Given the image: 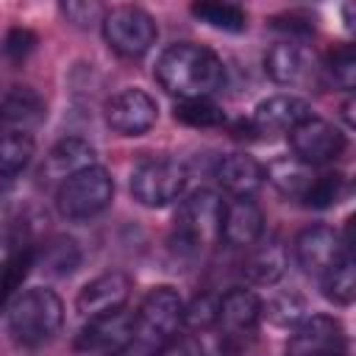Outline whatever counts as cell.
Instances as JSON below:
<instances>
[{"label":"cell","instance_id":"cell-1","mask_svg":"<svg viewBox=\"0 0 356 356\" xmlns=\"http://www.w3.org/2000/svg\"><path fill=\"white\" fill-rule=\"evenodd\" d=\"M156 81L178 100H203L222 86L225 67L214 50L195 42H178L159 56Z\"/></svg>","mask_w":356,"mask_h":356},{"label":"cell","instance_id":"cell-2","mask_svg":"<svg viewBox=\"0 0 356 356\" xmlns=\"http://www.w3.org/2000/svg\"><path fill=\"white\" fill-rule=\"evenodd\" d=\"M222 203L225 200L211 189H197L181 200L172 217V248L181 256H203L220 242Z\"/></svg>","mask_w":356,"mask_h":356},{"label":"cell","instance_id":"cell-3","mask_svg":"<svg viewBox=\"0 0 356 356\" xmlns=\"http://www.w3.org/2000/svg\"><path fill=\"white\" fill-rule=\"evenodd\" d=\"M64 323V303L53 289L31 286L8 303V331L14 342L39 348L50 342Z\"/></svg>","mask_w":356,"mask_h":356},{"label":"cell","instance_id":"cell-4","mask_svg":"<svg viewBox=\"0 0 356 356\" xmlns=\"http://www.w3.org/2000/svg\"><path fill=\"white\" fill-rule=\"evenodd\" d=\"M261 300L253 289L234 286L220 295L214 328L220 334V356H248L256 345V331L261 323Z\"/></svg>","mask_w":356,"mask_h":356},{"label":"cell","instance_id":"cell-5","mask_svg":"<svg viewBox=\"0 0 356 356\" xmlns=\"http://www.w3.org/2000/svg\"><path fill=\"white\" fill-rule=\"evenodd\" d=\"M111 200H114V181L100 164L75 172L56 189L58 214L72 222H83L103 214L111 206Z\"/></svg>","mask_w":356,"mask_h":356},{"label":"cell","instance_id":"cell-6","mask_svg":"<svg viewBox=\"0 0 356 356\" xmlns=\"http://www.w3.org/2000/svg\"><path fill=\"white\" fill-rule=\"evenodd\" d=\"M100 28H103L106 44L117 56H122V58H139V56H145L156 44V36H159L156 19L145 8H136V6L108 8L103 14Z\"/></svg>","mask_w":356,"mask_h":356},{"label":"cell","instance_id":"cell-7","mask_svg":"<svg viewBox=\"0 0 356 356\" xmlns=\"http://www.w3.org/2000/svg\"><path fill=\"white\" fill-rule=\"evenodd\" d=\"M186 167L175 159H147L131 172V195L147 209H161L184 195Z\"/></svg>","mask_w":356,"mask_h":356},{"label":"cell","instance_id":"cell-8","mask_svg":"<svg viewBox=\"0 0 356 356\" xmlns=\"http://www.w3.org/2000/svg\"><path fill=\"white\" fill-rule=\"evenodd\" d=\"M134 339V314L125 309L89 317L78 337L75 350L81 356H120Z\"/></svg>","mask_w":356,"mask_h":356},{"label":"cell","instance_id":"cell-9","mask_svg":"<svg viewBox=\"0 0 356 356\" xmlns=\"http://www.w3.org/2000/svg\"><path fill=\"white\" fill-rule=\"evenodd\" d=\"M345 256H353L350 253V236H342L328 225L303 228L295 239V261L312 278H323Z\"/></svg>","mask_w":356,"mask_h":356},{"label":"cell","instance_id":"cell-10","mask_svg":"<svg viewBox=\"0 0 356 356\" xmlns=\"http://www.w3.org/2000/svg\"><path fill=\"white\" fill-rule=\"evenodd\" d=\"M286 136H289L292 159H298L300 164L314 167V170L337 161L345 153V136L339 134V128L314 114L309 120H303L298 128H292Z\"/></svg>","mask_w":356,"mask_h":356},{"label":"cell","instance_id":"cell-11","mask_svg":"<svg viewBox=\"0 0 356 356\" xmlns=\"http://www.w3.org/2000/svg\"><path fill=\"white\" fill-rule=\"evenodd\" d=\"M286 356H348L342 323L328 314L300 320L286 342Z\"/></svg>","mask_w":356,"mask_h":356},{"label":"cell","instance_id":"cell-12","mask_svg":"<svg viewBox=\"0 0 356 356\" xmlns=\"http://www.w3.org/2000/svg\"><path fill=\"white\" fill-rule=\"evenodd\" d=\"M159 106L145 89H122L106 103V122L120 136H142L156 125Z\"/></svg>","mask_w":356,"mask_h":356},{"label":"cell","instance_id":"cell-13","mask_svg":"<svg viewBox=\"0 0 356 356\" xmlns=\"http://www.w3.org/2000/svg\"><path fill=\"white\" fill-rule=\"evenodd\" d=\"M267 75L281 86H309L320 75V64L312 50L298 42H278L264 56Z\"/></svg>","mask_w":356,"mask_h":356},{"label":"cell","instance_id":"cell-14","mask_svg":"<svg viewBox=\"0 0 356 356\" xmlns=\"http://www.w3.org/2000/svg\"><path fill=\"white\" fill-rule=\"evenodd\" d=\"M309 117H312V106L306 100L295 95H273L256 106L250 117V128L261 136H275V134H289Z\"/></svg>","mask_w":356,"mask_h":356},{"label":"cell","instance_id":"cell-15","mask_svg":"<svg viewBox=\"0 0 356 356\" xmlns=\"http://www.w3.org/2000/svg\"><path fill=\"white\" fill-rule=\"evenodd\" d=\"M95 147L81 139V136H67L61 142H56L50 147V153L44 156V164L39 170V178L42 184L47 186H61L67 178H72L75 172L86 170V167H95Z\"/></svg>","mask_w":356,"mask_h":356},{"label":"cell","instance_id":"cell-16","mask_svg":"<svg viewBox=\"0 0 356 356\" xmlns=\"http://www.w3.org/2000/svg\"><path fill=\"white\" fill-rule=\"evenodd\" d=\"M264 236V214L253 197H231L222 203L220 239L234 248H250Z\"/></svg>","mask_w":356,"mask_h":356},{"label":"cell","instance_id":"cell-17","mask_svg":"<svg viewBox=\"0 0 356 356\" xmlns=\"http://www.w3.org/2000/svg\"><path fill=\"white\" fill-rule=\"evenodd\" d=\"M131 295V278L125 273H103L92 281H86L78 292V312L89 320V317H97V314H106V312H117V309H125V300Z\"/></svg>","mask_w":356,"mask_h":356},{"label":"cell","instance_id":"cell-18","mask_svg":"<svg viewBox=\"0 0 356 356\" xmlns=\"http://www.w3.org/2000/svg\"><path fill=\"white\" fill-rule=\"evenodd\" d=\"M214 175L231 197H253L261 189V184L267 181L264 164H259L248 153H231V156L220 159Z\"/></svg>","mask_w":356,"mask_h":356},{"label":"cell","instance_id":"cell-19","mask_svg":"<svg viewBox=\"0 0 356 356\" xmlns=\"http://www.w3.org/2000/svg\"><path fill=\"white\" fill-rule=\"evenodd\" d=\"M44 120V100L31 86H14L0 103V125L31 131Z\"/></svg>","mask_w":356,"mask_h":356},{"label":"cell","instance_id":"cell-20","mask_svg":"<svg viewBox=\"0 0 356 356\" xmlns=\"http://www.w3.org/2000/svg\"><path fill=\"white\" fill-rule=\"evenodd\" d=\"M248 250L250 253H248L245 267H242V273H245L248 281L261 284V286H270V284H275L284 275V270H286V253H284V248L278 242L259 239Z\"/></svg>","mask_w":356,"mask_h":356},{"label":"cell","instance_id":"cell-21","mask_svg":"<svg viewBox=\"0 0 356 356\" xmlns=\"http://www.w3.org/2000/svg\"><path fill=\"white\" fill-rule=\"evenodd\" d=\"M264 175H267V181H270L281 195L295 197V200H303V195H306V189L312 186L317 170L300 164V161L292 159V156H284V159H275L270 167H264Z\"/></svg>","mask_w":356,"mask_h":356},{"label":"cell","instance_id":"cell-22","mask_svg":"<svg viewBox=\"0 0 356 356\" xmlns=\"http://www.w3.org/2000/svg\"><path fill=\"white\" fill-rule=\"evenodd\" d=\"M33 134L19 131V128H6L0 125V178H14L19 175L28 161L33 159Z\"/></svg>","mask_w":356,"mask_h":356},{"label":"cell","instance_id":"cell-23","mask_svg":"<svg viewBox=\"0 0 356 356\" xmlns=\"http://www.w3.org/2000/svg\"><path fill=\"white\" fill-rule=\"evenodd\" d=\"M192 17L228 33H239L248 28V14L236 3H217V0H203L192 6Z\"/></svg>","mask_w":356,"mask_h":356},{"label":"cell","instance_id":"cell-24","mask_svg":"<svg viewBox=\"0 0 356 356\" xmlns=\"http://www.w3.org/2000/svg\"><path fill=\"white\" fill-rule=\"evenodd\" d=\"M33 256H39L42 264H44V270H50L56 275H67V273H72L81 264V248L70 236H50L42 245L39 253L33 250Z\"/></svg>","mask_w":356,"mask_h":356},{"label":"cell","instance_id":"cell-25","mask_svg":"<svg viewBox=\"0 0 356 356\" xmlns=\"http://www.w3.org/2000/svg\"><path fill=\"white\" fill-rule=\"evenodd\" d=\"M325 300L334 306H350L356 295V275H353V256H345L339 264H334L323 278H320Z\"/></svg>","mask_w":356,"mask_h":356},{"label":"cell","instance_id":"cell-26","mask_svg":"<svg viewBox=\"0 0 356 356\" xmlns=\"http://www.w3.org/2000/svg\"><path fill=\"white\" fill-rule=\"evenodd\" d=\"M320 72L337 86L350 92L356 83V56H353V44H339L328 53V58L320 64Z\"/></svg>","mask_w":356,"mask_h":356},{"label":"cell","instance_id":"cell-27","mask_svg":"<svg viewBox=\"0 0 356 356\" xmlns=\"http://www.w3.org/2000/svg\"><path fill=\"white\" fill-rule=\"evenodd\" d=\"M175 120L189 128H214L225 122V114L211 97H203V100H178Z\"/></svg>","mask_w":356,"mask_h":356},{"label":"cell","instance_id":"cell-28","mask_svg":"<svg viewBox=\"0 0 356 356\" xmlns=\"http://www.w3.org/2000/svg\"><path fill=\"white\" fill-rule=\"evenodd\" d=\"M342 192H345V178L339 172H317L300 203L309 209H328L339 203Z\"/></svg>","mask_w":356,"mask_h":356},{"label":"cell","instance_id":"cell-29","mask_svg":"<svg viewBox=\"0 0 356 356\" xmlns=\"http://www.w3.org/2000/svg\"><path fill=\"white\" fill-rule=\"evenodd\" d=\"M217 306H220V298L217 295H200L195 298L189 306H184V325L189 328H214V320H217Z\"/></svg>","mask_w":356,"mask_h":356},{"label":"cell","instance_id":"cell-30","mask_svg":"<svg viewBox=\"0 0 356 356\" xmlns=\"http://www.w3.org/2000/svg\"><path fill=\"white\" fill-rule=\"evenodd\" d=\"M58 11L67 17V22H72L78 28H89L92 22H103V14H106V8L97 3H61Z\"/></svg>","mask_w":356,"mask_h":356},{"label":"cell","instance_id":"cell-31","mask_svg":"<svg viewBox=\"0 0 356 356\" xmlns=\"http://www.w3.org/2000/svg\"><path fill=\"white\" fill-rule=\"evenodd\" d=\"M270 25L278 28V31H286L292 36H309L314 31V17H309L303 11H284V14L273 17Z\"/></svg>","mask_w":356,"mask_h":356},{"label":"cell","instance_id":"cell-32","mask_svg":"<svg viewBox=\"0 0 356 356\" xmlns=\"http://www.w3.org/2000/svg\"><path fill=\"white\" fill-rule=\"evenodd\" d=\"M33 44H36V33L33 31H28V28H11L8 33H6V56L8 58H14V61H19V58H25L31 50H33Z\"/></svg>","mask_w":356,"mask_h":356},{"label":"cell","instance_id":"cell-33","mask_svg":"<svg viewBox=\"0 0 356 356\" xmlns=\"http://www.w3.org/2000/svg\"><path fill=\"white\" fill-rule=\"evenodd\" d=\"M153 356H206V350H203V345H200L195 337L178 334V337H172L170 342H164Z\"/></svg>","mask_w":356,"mask_h":356},{"label":"cell","instance_id":"cell-34","mask_svg":"<svg viewBox=\"0 0 356 356\" xmlns=\"http://www.w3.org/2000/svg\"><path fill=\"white\" fill-rule=\"evenodd\" d=\"M19 242H14V239H6V236H0V273H3V264H6V259L11 256V250L17 248Z\"/></svg>","mask_w":356,"mask_h":356}]
</instances>
